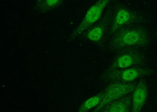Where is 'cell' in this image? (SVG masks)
I'll return each mask as SVG.
<instances>
[{
    "instance_id": "obj_5",
    "label": "cell",
    "mask_w": 157,
    "mask_h": 112,
    "mask_svg": "<svg viewBox=\"0 0 157 112\" xmlns=\"http://www.w3.org/2000/svg\"><path fill=\"white\" fill-rule=\"evenodd\" d=\"M110 0H99L90 8L83 20L77 29L76 33L79 34L96 23Z\"/></svg>"
},
{
    "instance_id": "obj_1",
    "label": "cell",
    "mask_w": 157,
    "mask_h": 112,
    "mask_svg": "<svg viewBox=\"0 0 157 112\" xmlns=\"http://www.w3.org/2000/svg\"><path fill=\"white\" fill-rule=\"evenodd\" d=\"M148 41L145 30L139 28H131L119 31L111 41L110 49L120 50L144 47Z\"/></svg>"
},
{
    "instance_id": "obj_2",
    "label": "cell",
    "mask_w": 157,
    "mask_h": 112,
    "mask_svg": "<svg viewBox=\"0 0 157 112\" xmlns=\"http://www.w3.org/2000/svg\"><path fill=\"white\" fill-rule=\"evenodd\" d=\"M152 71L145 65L106 71L101 77L105 82L132 83L151 75Z\"/></svg>"
},
{
    "instance_id": "obj_7",
    "label": "cell",
    "mask_w": 157,
    "mask_h": 112,
    "mask_svg": "<svg viewBox=\"0 0 157 112\" xmlns=\"http://www.w3.org/2000/svg\"><path fill=\"white\" fill-rule=\"evenodd\" d=\"M128 95L113 101L101 110L102 112H131L132 95Z\"/></svg>"
},
{
    "instance_id": "obj_4",
    "label": "cell",
    "mask_w": 157,
    "mask_h": 112,
    "mask_svg": "<svg viewBox=\"0 0 157 112\" xmlns=\"http://www.w3.org/2000/svg\"><path fill=\"white\" fill-rule=\"evenodd\" d=\"M137 85L135 82H112L104 91L103 98L94 111L100 112L110 102L132 93Z\"/></svg>"
},
{
    "instance_id": "obj_3",
    "label": "cell",
    "mask_w": 157,
    "mask_h": 112,
    "mask_svg": "<svg viewBox=\"0 0 157 112\" xmlns=\"http://www.w3.org/2000/svg\"><path fill=\"white\" fill-rule=\"evenodd\" d=\"M146 60L145 54L138 48L125 49L120 50L107 71L144 65Z\"/></svg>"
},
{
    "instance_id": "obj_9",
    "label": "cell",
    "mask_w": 157,
    "mask_h": 112,
    "mask_svg": "<svg viewBox=\"0 0 157 112\" xmlns=\"http://www.w3.org/2000/svg\"><path fill=\"white\" fill-rule=\"evenodd\" d=\"M106 29V24L102 23L96 25L88 32V40L95 43L99 42L104 36Z\"/></svg>"
},
{
    "instance_id": "obj_12",
    "label": "cell",
    "mask_w": 157,
    "mask_h": 112,
    "mask_svg": "<svg viewBox=\"0 0 157 112\" xmlns=\"http://www.w3.org/2000/svg\"><path fill=\"white\" fill-rule=\"evenodd\" d=\"M43 0H36V5L35 6H37L39 5V4L43 2Z\"/></svg>"
},
{
    "instance_id": "obj_8",
    "label": "cell",
    "mask_w": 157,
    "mask_h": 112,
    "mask_svg": "<svg viewBox=\"0 0 157 112\" xmlns=\"http://www.w3.org/2000/svg\"><path fill=\"white\" fill-rule=\"evenodd\" d=\"M132 19V17L127 10L123 9L119 10L111 28L110 33H116L121 28L131 22Z\"/></svg>"
},
{
    "instance_id": "obj_10",
    "label": "cell",
    "mask_w": 157,
    "mask_h": 112,
    "mask_svg": "<svg viewBox=\"0 0 157 112\" xmlns=\"http://www.w3.org/2000/svg\"><path fill=\"white\" fill-rule=\"evenodd\" d=\"M103 95L104 91H102L95 96L89 98L82 105L80 109L81 111H86L97 107L103 98Z\"/></svg>"
},
{
    "instance_id": "obj_6",
    "label": "cell",
    "mask_w": 157,
    "mask_h": 112,
    "mask_svg": "<svg viewBox=\"0 0 157 112\" xmlns=\"http://www.w3.org/2000/svg\"><path fill=\"white\" fill-rule=\"evenodd\" d=\"M149 87L147 83L141 80L132 95L131 112H139L143 110L148 98Z\"/></svg>"
},
{
    "instance_id": "obj_11",
    "label": "cell",
    "mask_w": 157,
    "mask_h": 112,
    "mask_svg": "<svg viewBox=\"0 0 157 112\" xmlns=\"http://www.w3.org/2000/svg\"><path fill=\"white\" fill-rule=\"evenodd\" d=\"M63 0H43L41 3L35 6L38 12L44 13L51 10L58 6Z\"/></svg>"
}]
</instances>
